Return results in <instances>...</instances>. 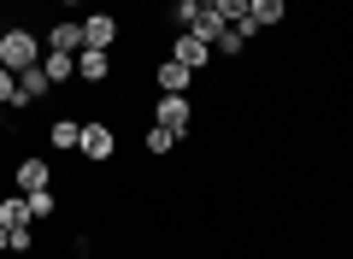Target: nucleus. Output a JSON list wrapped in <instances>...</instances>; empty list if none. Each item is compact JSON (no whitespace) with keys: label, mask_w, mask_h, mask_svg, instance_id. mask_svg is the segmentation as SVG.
<instances>
[{"label":"nucleus","mask_w":353,"mask_h":259,"mask_svg":"<svg viewBox=\"0 0 353 259\" xmlns=\"http://www.w3.org/2000/svg\"><path fill=\"white\" fill-rule=\"evenodd\" d=\"M41 36L36 30H24V24H12V30H0V65L6 71H30V65H41Z\"/></svg>","instance_id":"nucleus-1"},{"label":"nucleus","mask_w":353,"mask_h":259,"mask_svg":"<svg viewBox=\"0 0 353 259\" xmlns=\"http://www.w3.org/2000/svg\"><path fill=\"white\" fill-rule=\"evenodd\" d=\"M77 153H83L88 165H112V160H118V136H112V124H101V118L83 124V148H77Z\"/></svg>","instance_id":"nucleus-2"},{"label":"nucleus","mask_w":353,"mask_h":259,"mask_svg":"<svg viewBox=\"0 0 353 259\" xmlns=\"http://www.w3.org/2000/svg\"><path fill=\"white\" fill-rule=\"evenodd\" d=\"M153 124L176 130V136H189V124H194V106H189V95H159V100H153Z\"/></svg>","instance_id":"nucleus-3"},{"label":"nucleus","mask_w":353,"mask_h":259,"mask_svg":"<svg viewBox=\"0 0 353 259\" xmlns=\"http://www.w3.org/2000/svg\"><path fill=\"white\" fill-rule=\"evenodd\" d=\"M171 59H176V65H189V71L201 77L206 65H212V48H206L194 30H176V36H171Z\"/></svg>","instance_id":"nucleus-4"},{"label":"nucleus","mask_w":353,"mask_h":259,"mask_svg":"<svg viewBox=\"0 0 353 259\" xmlns=\"http://www.w3.org/2000/svg\"><path fill=\"white\" fill-rule=\"evenodd\" d=\"M12 183H18V195H41V189H53V165L36 160V153H24L18 171H12Z\"/></svg>","instance_id":"nucleus-5"},{"label":"nucleus","mask_w":353,"mask_h":259,"mask_svg":"<svg viewBox=\"0 0 353 259\" xmlns=\"http://www.w3.org/2000/svg\"><path fill=\"white\" fill-rule=\"evenodd\" d=\"M77 83H83V88H101V83H112V53H101V48H83V53H77Z\"/></svg>","instance_id":"nucleus-6"},{"label":"nucleus","mask_w":353,"mask_h":259,"mask_svg":"<svg viewBox=\"0 0 353 259\" xmlns=\"http://www.w3.org/2000/svg\"><path fill=\"white\" fill-rule=\"evenodd\" d=\"M83 48L112 53V48H118V18H112V12H88V18H83Z\"/></svg>","instance_id":"nucleus-7"},{"label":"nucleus","mask_w":353,"mask_h":259,"mask_svg":"<svg viewBox=\"0 0 353 259\" xmlns=\"http://www.w3.org/2000/svg\"><path fill=\"white\" fill-rule=\"evenodd\" d=\"M48 95H53L48 71H41V65H30V71H18V100H12V112H30L36 100H48Z\"/></svg>","instance_id":"nucleus-8"},{"label":"nucleus","mask_w":353,"mask_h":259,"mask_svg":"<svg viewBox=\"0 0 353 259\" xmlns=\"http://www.w3.org/2000/svg\"><path fill=\"white\" fill-rule=\"evenodd\" d=\"M153 83H159V95H189V88H194V71H189V65H176L171 53H165L159 71H153Z\"/></svg>","instance_id":"nucleus-9"},{"label":"nucleus","mask_w":353,"mask_h":259,"mask_svg":"<svg viewBox=\"0 0 353 259\" xmlns=\"http://www.w3.org/2000/svg\"><path fill=\"white\" fill-rule=\"evenodd\" d=\"M41 48L48 53H83V24H77V18H59V24L41 36Z\"/></svg>","instance_id":"nucleus-10"},{"label":"nucleus","mask_w":353,"mask_h":259,"mask_svg":"<svg viewBox=\"0 0 353 259\" xmlns=\"http://www.w3.org/2000/svg\"><path fill=\"white\" fill-rule=\"evenodd\" d=\"M283 18H289V0H248V24L259 30V36H265V30H277Z\"/></svg>","instance_id":"nucleus-11"},{"label":"nucleus","mask_w":353,"mask_h":259,"mask_svg":"<svg viewBox=\"0 0 353 259\" xmlns=\"http://www.w3.org/2000/svg\"><path fill=\"white\" fill-rule=\"evenodd\" d=\"M48 142L59 153H77V148H83V124H77V118H53L48 124Z\"/></svg>","instance_id":"nucleus-12"},{"label":"nucleus","mask_w":353,"mask_h":259,"mask_svg":"<svg viewBox=\"0 0 353 259\" xmlns=\"http://www.w3.org/2000/svg\"><path fill=\"white\" fill-rule=\"evenodd\" d=\"M48 83H77V53H41Z\"/></svg>","instance_id":"nucleus-13"},{"label":"nucleus","mask_w":353,"mask_h":259,"mask_svg":"<svg viewBox=\"0 0 353 259\" xmlns=\"http://www.w3.org/2000/svg\"><path fill=\"white\" fill-rule=\"evenodd\" d=\"M176 142H183L176 130H165V124H153L148 136H141V148H148V160H165V153H176Z\"/></svg>","instance_id":"nucleus-14"},{"label":"nucleus","mask_w":353,"mask_h":259,"mask_svg":"<svg viewBox=\"0 0 353 259\" xmlns=\"http://www.w3.org/2000/svg\"><path fill=\"white\" fill-rule=\"evenodd\" d=\"M0 224H6V230L36 224V218H30V195H6V200H0Z\"/></svg>","instance_id":"nucleus-15"},{"label":"nucleus","mask_w":353,"mask_h":259,"mask_svg":"<svg viewBox=\"0 0 353 259\" xmlns=\"http://www.w3.org/2000/svg\"><path fill=\"white\" fill-rule=\"evenodd\" d=\"M189 30H194V36H201V41H206V48H212V41H218V36H224V30H230V24H224V18H218V12H212V6H201V12H194V24H189Z\"/></svg>","instance_id":"nucleus-16"},{"label":"nucleus","mask_w":353,"mask_h":259,"mask_svg":"<svg viewBox=\"0 0 353 259\" xmlns=\"http://www.w3.org/2000/svg\"><path fill=\"white\" fill-rule=\"evenodd\" d=\"M206 6H212L224 24H248V0H206Z\"/></svg>","instance_id":"nucleus-17"},{"label":"nucleus","mask_w":353,"mask_h":259,"mask_svg":"<svg viewBox=\"0 0 353 259\" xmlns=\"http://www.w3.org/2000/svg\"><path fill=\"white\" fill-rule=\"evenodd\" d=\"M53 212H59V195H53V189H41V195H30V218H53Z\"/></svg>","instance_id":"nucleus-18"},{"label":"nucleus","mask_w":353,"mask_h":259,"mask_svg":"<svg viewBox=\"0 0 353 259\" xmlns=\"http://www.w3.org/2000/svg\"><path fill=\"white\" fill-rule=\"evenodd\" d=\"M194 12H201V6H189V0H171V6H165L171 30H189V24H194Z\"/></svg>","instance_id":"nucleus-19"},{"label":"nucleus","mask_w":353,"mask_h":259,"mask_svg":"<svg viewBox=\"0 0 353 259\" xmlns=\"http://www.w3.org/2000/svg\"><path fill=\"white\" fill-rule=\"evenodd\" d=\"M12 100H18V71H6V65H0V106L12 112Z\"/></svg>","instance_id":"nucleus-20"},{"label":"nucleus","mask_w":353,"mask_h":259,"mask_svg":"<svg viewBox=\"0 0 353 259\" xmlns=\"http://www.w3.org/2000/svg\"><path fill=\"white\" fill-rule=\"evenodd\" d=\"M6 247H12V253H30V247H36V230H30V224H18V230L6 236Z\"/></svg>","instance_id":"nucleus-21"},{"label":"nucleus","mask_w":353,"mask_h":259,"mask_svg":"<svg viewBox=\"0 0 353 259\" xmlns=\"http://www.w3.org/2000/svg\"><path fill=\"white\" fill-rule=\"evenodd\" d=\"M6 236H12V230H6V224H0V253H6Z\"/></svg>","instance_id":"nucleus-22"},{"label":"nucleus","mask_w":353,"mask_h":259,"mask_svg":"<svg viewBox=\"0 0 353 259\" xmlns=\"http://www.w3.org/2000/svg\"><path fill=\"white\" fill-rule=\"evenodd\" d=\"M59 6H83V0H59Z\"/></svg>","instance_id":"nucleus-23"},{"label":"nucleus","mask_w":353,"mask_h":259,"mask_svg":"<svg viewBox=\"0 0 353 259\" xmlns=\"http://www.w3.org/2000/svg\"><path fill=\"white\" fill-rule=\"evenodd\" d=\"M189 6H206V0H189Z\"/></svg>","instance_id":"nucleus-24"}]
</instances>
